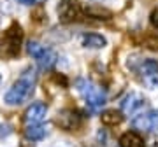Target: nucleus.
<instances>
[{"label":"nucleus","mask_w":158,"mask_h":147,"mask_svg":"<svg viewBox=\"0 0 158 147\" xmlns=\"http://www.w3.org/2000/svg\"><path fill=\"white\" fill-rule=\"evenodd\" d=\"M35 82H37V72H35V68H32V67L25 68L21 72V75L18 77V81H14V84L4 95V102L7 105H11V107L25 103L34 95Z\"/></svg>","instance_id":"f257e3e1"},{"label":"nucleus","mask_w":158,"mask_h":147,"mask_svg":"<svg viewBox=\"0 0 158 147\" xmlns=\"http://www.w3.org/2000/svg\"><path fill=\"white\" fill-rule=\"evenodd\" d=\"M74 86H76V89H77L79 95L83 96V100L86 102V105L90 107V110H93V112L100 110V109L106 105V102H107L106 89L100 88V86H97L95 82H91V81L79 77V79H76Z\"/></svg>","instance_id":"f03ea898"},{"label":"nucleus","mask_w":158,"mask_h":147,"mask_svg":"<svg viewBox=\"0 0 158 147\" xmlns=\"http://www.w3.org/2000/svg\"><path fill=\"white\" fill-rule=\"evenodd\" d=\"M23 40V28L18 23H12L11 26L6 30L4 40H2V53L6 56L12 58L19 53V44Z\"/></svg>","instance_id":"7ed1b4c3"},{"label":"nucleus","mask_w":158,"mask_h":147,"mask_svg":"<svg viewBox=\"0 0 158 147\" xmlns=\"http://www.w3.org/2000/svg\"><path fill=\"white\" fill-rule=\"evenodd\" d=\"M132 126H134V130L141 131V133L158 131V110H148V112L134 116Z\"/></svg>","instance_id":"20e7f679"},{"label":"nucleus","mask_w":158,"mask_h":147,"mask_svg":"<svg viewBox=\"0 0 158 147\" xmlns=\"http://www.w3.org/2000/svg\"><path fill=\"white\" fill-rule=\"evenodd\" d=\"M144 105H146V98L141 93H137V91H130L128 95L121 100V114L134 117L144 109Z\"/></svg>","instance_id":"39448f33"},{"label":"nucleus","mask_w":158,"mask_h":147,"mask_svg":"<svg viewBox=\"0 0 158 147\" xmlns=\"http://www.w3.org/2000/svg\"><path fill=\"white\" fill-rule=\"evenodd\" d=\"M83 16V7L77 0H62L58 6V18L63 23H72Z\"/></svg>","instance_id":"423d86ee"},{"label":"nucleus","mask_w":158,"mask_h":147,"mask_svg":"<svg viewBox=\"0 0 158 147\" xmlns=\"http://www.w3.org/2000/svg\"><path fill=\"white\" fill-rule=\"evenodd\" d=\"M81 114L74 109H63L56 116V125L65 131H74L81 126Z\"/></svg>","instance_id":"0eeeda50"},{"label":"nucleus","mask_w":158,"mask_h":147,"mask_svg":"<svg viewBox=\"0 0 158 147\" xmlns=\"http://www.w3.org/2000/svg\"><path fill=\"white\" fill-rule=\"evenodd\" d=\"M46 114H48V105L44 102H34L25 110L23 119L27 125H40L46 119Z\"/></svg>","instance_id":"6e6552de"},{"label":"nucleus","mask_w":158,"mask_h":147,"mask_svg":"<svg viewBox=\"0 0 158 147\" xmlns=\"http://www.w3.org/2000/svg\"><path fill=\"white\" fill-rule=\"evenodd\" d=\"M81 46L88 47V49H102V47L107 46V39L100 34L90 32V34H85L81 37Z\"/></svg>","instance_id":"1a4fd4ad"},{"label":"nucleus","mask_w":158,"mask_h":147,"mask_svg":"<svg viewBox=\"0 0 158 147\" xmlns=\"http://www.w3.org/2000/svg\"><path fill=\"white\" fill-rule=\"evenodd\" d=\"M56 63H58V54H56V51H53L49 47H46V51L37 58V65H39V68L44 70V72L53 70Z\"/></svg>","instance_id":"9d476101"},{"label":"nucleus","mask_w":158,"mask_h":147,"mask_svg":"<svg viewBox=\"0 0 158 147\" xmlns=\"http://www.w3.org/2000/svg\"><path fill=\"white\" fill-rule=\"evenodd\" d=\"M23 135H25V138L30 140V142H40V140L46 138L48 130H46V126H42V125H27Z\"/></svg>","instance_id":"9b49d317"},{"label":"nucleus","mask_w":158,"mask_h":147,"mask_svg":"<svg viewBox=\"0 0 158 147\" xmlns=\"http://www.w3.org/2000/svg\"><path fill=\"white\" fill-rule=\"evenodd\" d=\"M83 14L86 18H93V19H111L113 18V12L106 9V7H102L100 4H91L88 6L86 9H83Z\"/></svg>","instance_id":"f8f14e48"},{"label":"nucleus","mask_w":158,"mask_h":147,"mask_svg":"<svg viewBox=\"0 0 158 147\" xmlns=\"http://www.w3.org/2000/svg\"><path fill=\"white\" fill-rule=\"evenodd\" d=\"M119 147H144V140L135 131H125L119 137Z\"/></svg>","instance_id":"ddd939ff"},{"label":"nucleus","mask_w":158,"mask_h":147,"mask_svg":"<svg viewBox=\"0 0 158 147\" xmlns=\"http://www.w3.org/2000/svg\"><path fill=\"white\" fill-rule=\"evenodd\" d=\"M102 123L106 126H118L121 121H123V114L119 110H114V109H109V110H104L100 114Z\"/></svg>","instance_id":"4468645a"},{"label":"nucleus","mask_w":158,"mask_h":147,"mask_svg":"<svg viewBox=\"0 0 158 147\" xmlns=\"http://www.w3.org/2000/svg\"><path fill=\"white\" fill-rule=\"evenodd\" d=\"M44 51H46V46H42L40 42H37V40H30L28 44H27V53H28L32 58H35V60H37Z\"/></svg>","instance_id":"2eb2a0df"},{"label":"nucleus","mask_w":158,"mask_h":147,"mask_svg":"<svg viewBox=\"0 0 158 147\" xmlns=\"http://www.w3.org/2000/svg\"><path fill=\"white\" fill-rule=\"evenodd\" d=\"M142 82L149 88V89H156L158 88V72L155 74H149V75H144V77H141Z\"/></svg>","instance_id":"dca6fc26"},{"label":"nucleus","mask_w":158,"mask_h":147,"mask_svg":"<svg viewBox=\"0 0 158 147\" xmlns=\"http://www.w3.org/2000/svg\"><path fill=\"white\" fill-rule=\"evenodd\" d=\"M144 46L151 51H158V35H148L144 37Z\"/></svg>","instance_id":"f3484780"},{"label":"nucleus","mask_w":158,"mask_h":147,"mask_svg":"<svg viewBox=\"0 0 158 147\" xmlns=\"http://www.w3.org/2000/svg\"><path fill=\"white\" fill-rule=\"evenodd\" d=\"M53 81H55L56 84H62V88H67L69 86V81L63 74H55V75H53Z\"/></svg>","instance_id":"a211bd4d"},{"label":"nucleus","mask_w":158,"mask_h":147,"mask_svg":"<svg viewBox=\"0 0 158 147\" xmlns=\"http://www.w3.org/2000/svg\"><path fill=\"white\" fill-rule=\"evenodd\" d=\"M12 133V128L11 125H0V138H6Z\"/></svg>","instance_id":"6ab92c4d"},{"label":"nucleus","mask_w":158,"mask_h":147,"mask_svg":"<svg viewBox=\"0 0 158 147\" xmlns=\"http://www.w3.org/2000/svg\"><path fill=\"white\" fill-rule=\"evenodd\" d=\"M18 2L23 6H42L46 0H18Z\"/></svg>","instance_id":"aec40b11"},{"label":"nucleus","mask_w":158,"mask_h":147,"mask_svg":"<svg viewBox=\"0 0 158 147\" xmlns=\"http://www.w3.org/2000/svg\"><path fill=\"white\" fill-rule=\"evenodd\" d=\"M97 138H98V142H100V145H106V142H107V133H106V130H98Z\"/></svg>","instance_id":"412c9836"},{"label":"nucleus","mask_w":158,"mask_h":147,"mask_svg":"<svg viewBox=\"0 0 158 147\" xmlns=\"http://www.w3.org/2000/svg\"><path fill=\"white\" fill-rule=\"evenodd\" d=\"M149 23H151V26L158 28V9H155V11L151 12V16H149Z\"/></svg>","instance_id":"4be33fe9"},{"label":"nucleus","mask_w":158,"mask_h":147,"mask_svg":"<svg viewBox=\"0 0 158 147\" xmlns=\"http://www.w3.org/2000/svg\"><path fill=\"white\" fill-rule=\"evenodd\" d=\"M91 2H104V0H91Z\"/></svg>","instance_id":"5701e85b"},{"label":"nucleus","mask_w":158,"mask_h":147,"mask_svg":"<svg viewBox=\"0 0 158 147\" xmlns=\"http://www.w3.org/2000/svg\"><path fill=\"white\" fill-rule=\"evenodd\" d=\"M0 79H2V75H0Z\"/></svg>","instance_id":"b1692460"}]
</instances>
